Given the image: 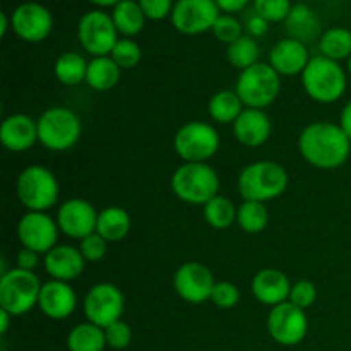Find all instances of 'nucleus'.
I'll return each mask as SVG.
<instances>
[{
  "instance_id": "nucleus-35",
  "label": "nucleus",
  "mask_w": 351,
  "mask_h": 351,
  "mask_svg": "<svg viewBox=\"0 0 351 351\" xmlns=\"http://www.w3.org/2000/svg\"><path fill=\"white\" fill-rule=\"evenodd\" d=\"M110 57L115 60V64L122 71H129V69L139 65L141 58H143V51H141V47L132 38H120L117 41L115 48L112 50V53H110Z\"/></svg>"
},
{
  "instance_id": "nucleus-19",
  "label": "nucleus",
  "mask_w": 351,
  "mask_h": 351,
  "mask_svg": "<svg viewBox=\"0 0 351 351\" xmlns=\"http://www.w3.org/2000/svg\"><path fill=\"white\" fill-rule=\"evenodd\" d=\"M291 285L293 283L288 280L283 271L276 269V267H266V269L257 271L256 276L252 278L250 290L259 304L273 308L288 302Z\"/></svg>"
},
{
  "instance_id": "nucleus-44",
  "label": "nucleus",
  "mask_w": 351,
  "mask_h": 351,
  "mask_svg": "<svg viewBox=\"0 0 351 351\" xmlns=\"http://www.w3.org/2000/svg\"><path fill=\"white\" fill-rule=\"evenodd\" d=\"M40 256L41 254H38L36 250H31V249H26V247H23V249L17 252L16 267H19V269H24V271H33L34 273V269L40 266Z\"/></svg>"
},
{
  "instance_id": "nucleus-10",
  "label": "nucleus",
  "mask_w": 351,
  "mask_h": 351,
  "mask_svg": "<svg viewBox=\"0 0 351 351\" xmlns=\"http://www.w3.org/2000/svg\"><path fill=\"white\" fill-rule=\"evenodd\" d=\"M77 40L82 50L93 57H106L112 53L120 40L112 14L103 9L86 12L77 23Z\"/></svg>"
},
{
  "instance_id": "nucleus-40",
  "label": "nucleus",
  "mask_w": 351,
  "mask_h": 351,
  "mask_svg": "<svg viewBox=\"0 0 351 351\" xmlns=\"http://www.w3.org/2000/svg\"><path fill=\"white\" fill-rule=\"evenodd\" d=\"M108 243L110 242H106L101 235L95 232L79 242V250H81L86 263H99L108 254Z\"/></svg>"
},
{
  "instance_id": "nucleus-33",
  "label": "nucleus",
  "mask_w": 351,
  "mask_h": 351,
  "mask_svg": "<svg viewBox=\"0 0 351 351\" xmlns=\"http://www.w3.org/2000/svg\"><path fill=\"white\" fill-rule=\"evenodd\" d=\"M269 223V211L264 202L242 201L237 211V225L249 235H256L266 230Z\"/></svg>"
},
{
  "instance_id": "nucleus-47",
  "label": "nucleus",
  "mask_w": 351,
  "mask_h": 351,
  "mask_svg": "<svg viewBox=\"0 0 351 351\" xmlns=\"http://www.w3.org/2000/svg\"><path fill=\"white\" fill-rule=\"evenodd\" d=\"M10 317H12V315H10L9 312H5L0 308V335H5V332L9 331Z\"/></svg>"
},
{
  "instance_id": "nucleus-12",
  "label": "nucleus",
  "mask_w": 351,
  "mask_h": 351,
  "mask_svg": "<svg viewBox=\"0 0 351 351\" xmlns=\"http://www.w3.org/2000/svg\"><path fill=\"white\" fill-rule=\"evenodd\" d=\"M219 16L221 10L215 0H177L170 21L178 33L197 36L211 31Z\"/></svg>"
},
{
  "instance_id": "nucleus-9",
  "label": "nucleus",
  "mask_w": 351,
  "mask_h": 351,
  "mask_svg": "<svg viewBox=\"0 0 351 351\" xmlns=\"http://www.w3.org/2000/svg\"><path fill=\"white\" fill-rule=\"evenodd\" d=\"M221 139L215 125L202 120L187 122L173 137V149L185 163H208L219 151Z\"/></svg>"
},
{
  "instance_id": "nucleus-26",
  "label": "nucleus",
  "mask_w": 351,
  "mask_h": 351,
  "mask_svg": "<svg viewBox=\"0 0 351 351\" xmlns=\"http://www.w3.org/2000/svg\"><path fill=\"white\" fill-rule=\"evenodd\" d=\"M243 110H245V105L237 95L235 89H221V91L215 93L208 103L209 117L213 122L219 123V125H228V123L233 125Z\"/></svg>"
},
{
  "instance_id": "nucleus-3",
  "label": "nucleus",
  "mask_w": 351,
  "mask_h": 351,
  "mask_svg": "<svg viewBox=\"0 0 351 351\" xmlns=\"http://www.w3.org/2000/svg\"><path fill=\"white\" fill-rule=\"evenodd\" d=\"M302 86L311 99L322 105H331L339 101L345 95L348 75L339 62L319 53L311 58L302 72Z\"/></svg>"
},
{
  "instance_id": "nucleus-49",
  "label": "nucleus",
  "mask_w": 351,
  "mask_h": 351,
  "mask_svg": "<svg viewBox=\"0 0 351 351\" xmlns=\"http://www.w3.org/2000/svg\"><path fill=\"white\" fill-rule=\"evenodd\" d=\"M0 24H2V26H0V36H5L7 29H9V24H12L10 23V17L7 16L5 12L0 14Z\"/></svg>"
},
{
  "instance_id": "nucleus-37",
  "label": "nucleus",
  "mask_w": 351,
  "mask_h": 351,
  "mask_svg": "<svg viewBox=\"0 0 351 351\" xmlns=\"http://www.w3.org/2000/svg\"><path fill=\"white\" fill-rule=\"evenodd\" d=\"M211 33L215 34L216 40L221 41V43L232 45L233 41H237L240 36H243L245 31H243V24L240 23L233 14H221V16L216 19Z\"/></svg>"
},
{
  "instance_id": "nucleus-22",
  "label": "nucleus",
  "mask_w": 351,
  "mask_h": 351,
  "mask_svg": "<svg viewBox=\"0 0 351 351\" xmlns=\"http://www.w3.org/2000/svg\"><path fill=\"white\" fill-rule=\"evenodd\" d=\"M307 45L293 38H283L269 51V65L280 75H302L311 62Z\"/></svg>"
},
{
  "instance_id": "nucleus-1",
  "label": "nucleus",
  "mask_w": 351,
  "mask_h": 351,
  "mask_svg": "<svg viewBox=\"0 0 351 351\" xmlns=\"http://www.w3.org/2000/svg\"><path fill=\"white\" fill-rule=\"evenodd\" d=\"M298 151L311 167L319 170H338L348 161L351 139L339 123H308L298 136Z\"/></svg>"
},
{
  "instance_id": "nucleus-38",
  "label": "nucleus",
  "mask_w": 351,
  "mask_h": 351,
  "mask_svg": "<svg viewBox=\"0 0 351 351\" xmlns=\"http://www.w3.org/2000/svg\"><path fill=\"white\" fill-rule=\"evenodd\" d=\"M209 302H211L215 307L223 308V311H228V308L237 307L240 302L239 287L230 283V281H216Z\"/></svg>"
},
{
  "instance_id": "nucleus-21",
  "label": "nucleus",
  "mask_w": 351,
  "mask_h": 351,
  "mask_svg": "<svg viewBox=\"0 0 351 351\" xmlns=\"http://www.w3.org/2000/svg\"><path fill=\"white\" fill-rule=\"evenodd\" d=\"M273 134V122L264 110L245 108L233 123V136L242 146L261 147Z\"/></svg>"
},
{
  "instance_id": "nucleus-41",
  "label": "nucleus",
  "mask_w": 351,
  "mask_h": 351,
  "mask_svg": "<svg viewBox=\"0 0 351 351\" xmlns=\"http://www.w3.org/2000/svg\"><path fill=\"white\" fill-rule=\"evenodd\" d=\"M106 345L113 350H125L132 341V329L127 322L117 321L105 329Z\"/></svg>"
},
{
  "instance_id": "nucleus-43",
  "label": "nucleus",
  "mask_w": 351,
  "mask_h": 351,
  "mask_svg": "<svg viewBox=\"0 0 351 351\" xmlns=\"http://www.w3.org/2000/svg\"><path fill=\"white\" fill-rule=\"evenodd\" d=\"M243 31H245V34H249L252 38H263L269 31V23L252 10L247 16L245 23H243Z\"/></svg>"
},
{
  "instance_id": "nucleus-24",
  "label": "nucleus",
  "mask_w": 351,
  "mask_h": 351,
  "mask_svg": "<svg viewBox=\"0 0 351 351\" xmlns=\"http://www.w3.org/2000/svg\"><path fill=\"white\" fill-rule=\"evenodd\" d=\"M283 24L288 38H293L302 43L314 41L315 38H321L322 34L321 19L307 3H295Z\"/></svg>"
},
{
  "instance_id": "nucleus-8",
  "label": "nucleus",
  "mask_w": 351,
  "mask_h": 351,
  "mask_svg": "<svg viewBox=\"0 0 351 351\" xmlns=\"http://www.w3.org/2000/svg\"><path fill=\"white\" fill-rule=\"evenodd\" d=\"M43 285L33 271L12 267L0 276V308L12 317L27 314L38 307V298Z\"/></svg>"
},
{
  "instance_id": "nucleus-17",
  "label": "nucleus",
  "mask_w": 351,
  "mask_h": 351,
  "mask_svg": "<svg viewBox=\"0 0 351 351\" xmlns=\"http://www.w3.org/2000/svg\"><path fill=\"white\" fill-rule=\"evenodd\" d=\"M55 219H57L58 230L65 237L81 242L82 239L96 232L98 213L93 208L91 202L75 197L60 204Z\"/></svg>"
},
{
  "instance_id": "nucleus-23",
  "label": "nucleus",
  "mask_w": 351,
  "mask_h": 351,
  "mask_svg": "<svg viewBox=\"0 0 351 351\" xmlns=\"http://www.w3.org/2000/svg\"><path fill=\"white\" fill-rule=\"evenodd\" d=\"M0 141L12 153H24L38 143V122L24 113H14L0 125Z\"/></svg>"
},
{
  "instance_id": "nucleus-6",
  "label": "nucleus",
  "mask_w": 351,
  "mask_h": 351,
  "mask_svg": "<svg viewBox=\"0 0 351 351\" xmlns=\"http://www.w3.org/2000/svg\"><path fill=\"white\" fill-rule=\"evenodd\" d=\"M245 108L264 110L276 101L281 91V75L269 65V62H259L239 74L235 84Z\"/></svg>"
},
{
  "instance_id": "nucleus-18",
  "label": "nucleus",
  "mask_w": 351,
  "mask_h": 351,
  "mask_svg": "<svg viewBox=\"0 0 351 351\" xmlns=\"http://www.w3.org/2000/svg\"><path fill=\"white\" fill-rule=\"evenodd\" d=\"M38 308L51 321H64L77 308V295L71 283L50 280L41 287Z\"/></svg>"
},
{
  "instance_id": "nucleus-36",
  "label": "nucleus",
  "mask_w": 351,
  "mask_h": 351,
  "mask_svg": "<svg viewBox=\"0 0 351 351\" xmlns=\"http://www.w3.org/2000/svg\"><path fill=\"white\" fill-rule=\"evenodd\" d=\"M293 3L290 0H254L252 10L267 23H285Z\"/></svg>"
},
{
  "instance_id": "nucleus-2",
  "label": "nucleus",
  "mask_w": 351,
  "mask_h": 351,
  "mask_svg": "<svg viewBox=\"0 0 351 351\" xmlns=\"http://www.w3.org/2000/svg\"><path fill=\"white\" fill-rule=\"evenodd\" d=\"M288 184L287 168L269 160L254 161L239 175V192L243 201H274L287 192Z\"/></svg>"
},
{
  "instance_id": "nucleus-5",
  "label": "nucleus",
  "mask_w": 351,
  "mask_h": 351,
  "mask_svg": "<svg viewBox=\"0 0 351 351\" xmlns=\"http://www.w3.org/2000/svg\"><path fill=\"white\" fill-rule=\"evenodd\" d=\"M38 122V143L48 151L62 153L79 143L82 122L77 113L65 106H51L41 113Z\"/></svg>"
},
{
  "instance_id": "nucleus-4",
  "label": "nucleus",
  "mask_w": 351,
  "mask_h": 351,
  "mask_svg": "<svg viewBox=\"0 0 351 351\" xmlns=\"http://www.w3.org/2000/svg\"><path fill=\"white\" fill-rule=\"evenodd\" d=\"M171 192L185 204L204 206L219 194V177L208 163H184L171 175Z\"/></svg>"
},
{
  "instance_id": "nucleus-48",
  "label": "nucleus",
  "mask_w": 351,
  "mask_h": 351,
  "mask_svg": "<svg viewBox=\"0 0 351 351\" xmlns=\"http://www.w3.org/2000/svg\"><path fill=\"white\" fill-rule=\"evenodd\" d=\"M89 3H93V5H96L98 9H108V7H115L117 3H120L122 0H88Z\"/></svg>"
},
{
  "instance_id": "nucleus-27",
  "label": "nucleus",
  "mask_w": 351,
  "mask_h": 351,
  "mask_svg": "<svg viewBox=\"0 0 351 351\" xmlns=\"http://www.w3.org/2000/svg\"><path fill=\"white\" fill-rule=\"evenodd\" d=\"M112 19L122 38H134L144 29L146 16L137 0H122L112 9Z\"/></svg>"
},
{
  "instance_id": "nucleus-14",
  "label": "nucleus",
  "mask_w": 351,
  "mask_h": 351,
  "mask_svg": "<svg viewBox=\"0 0 351 351\" xmlns=\"http://www.w3.org/2000/svg\"><path fill=\"white\" fill-rule=\"evenodd\" d=\"M14 34L26 43L45 41L53 31V16L40 2H24L10 14Z\"/></svg>"
},
{
  "instance_id": "nucleus-30",
  "label": "nucleus",
  "mask_w": 351,
  "mask_h": 351,
  "mask_svg": "<svg viewBox=\"0 0 351 351\" xmlns=\"http://www.w3.org/2000/svg\"><path fill=\"white\" fill-rule=\"evenodd\" d=\"M319 51L331 60H348L351 57V31L343 26L326 29L319 38Z\"/></svg>"
},
{
  "instance_id": "nucleus-28",
  "label": "nucleus",
  "mask_w": 351,
  "mask_h": 351,
  "mask_svg": "<svg viewBox=\"0 0 351 351\" xmlns=\"http://www.w3.org/2000/svg\"><path fill=\"white\" fill-rule=\"evenodd\" d=\"M120 75H122V69L115 64L110 55L93 57L88 65L86 84L95 91H110L119 84Z\"/></svg>"
},
{
  "instance_id": "nucleus-42",
  "label": "nucleus",
  "mask_w": 351,
  "mask_h": 351,
  "mask_svg": "<svg viewBox=\"0 0 351 351\" xmlns=\"http://www.w3.org/2000/svg\"><path fill=\"white\" fill-rule=\"evenodd\" d=\"M147 21H163L173 12V0H137Z\"/></svg>"
},
{
  "instance_id": "nucleus-39",
  "label": "nucleus",
  "mask_w": 351,
  "mask_h": 351,
  "mask_svg": "<svg viewBox=\"0 0 351 351\" xmlns=\"http://www.w3.org/2000/svg\"><path fill=\"white\" fill-rule=\"evenodd\" d=\"M315 300H317V288L311 280H298L297 283L291 285L290 298H288L290 304L297 305L302 311H307L315 304Z\"/></svg>"
},
{
  "instance_id": "nucleus-20",
  "label": "nucleus",
  "mask_w": 351,
  "mask_h": 351,
  "mask_svg": "<svg viewBox=\"0 0 351 351\" xmlns=\"http://www.w3.org/2000/svg\"><path fill=\"white\" fill-rule=\"evenodd\" d=\"M43 267L51 280L71 283L84 273L86 259L79 247L55 245L50 252L45 254Z\"/></svg>"
},
{
  "instance_id": "nucleus-46",
  "label": "nucleus",
  "mask_w": 351,
  "mask_h": 351,
  "mask_svg": "<svg viewBox=\"0 0 351 351\" xmlns=\"http://www.w3.org/2000/svg\"><path fill=\"white\" fill-rule=\"evenodd\" d=\"M339 125H341V129L345 130L346 136L351 139V99L346 101L341 113H339Z\"/></svg>"
},
{
  "instance_id": "nucleus-50",
  "label": "nucleus",
  "mask_w": 351,
  "mask_h": 351,
  "mask_svg": "<svg viewBox=\"0 0 351 351\" xmlns=\"http://www.w3.org/2000/svg\"><path fill=\"white\" fill-rule=\"evenodd\" d=\"M346 69H348V74H350V77H351V57L348 58V65H346Z\"/></svg>"
},
{
  "instance_id": "nucleus-31",
  "label": "nucleus",
  "mask_w": 351,
  "mask_h": 351,
  "mask_svg": "<svg viewBox=\"0 0 351 351\" xmlns=\"http://www.w3.org/2000/svg\"><path fill=\"white\" fill-rule=\"evenodd\" d=\"M89 62L75 51H65L55 60L53 72L55 77L64 86H77L86 82Z\"/></svg>"
},
{
  "instance_id": "nucleus-45",
  "label": "nucleus",
  "mask_w": 351,
  "mask_h": 351,
  "mask_svg": "<svg viewBox=\"0 0 351 351\" xmlns=\"http://www.w3.org/2000/svg\"><path fill=\"white\" fill-rule=\"evenodd\" d=\"M215 2L223 14H237L242 12L250 0H215Z\"/></svg>"
},
{
  "instance_id": "nucleus-15",
  "label": "nucleus",
  "mask_w": 351,
  "mask_h": 351,
  "mask_svg": "<svg viewBox=\"0 0 351 351\" xmlns=\"http://www.w3.org/2000/svg\"><path fill=\"white\" fill-rule=\"evenodd\" d=\"M216 281L211 269L201 263H185L175 271L173 290L184 302L201 305L211 298Z\"/></svg>"
},
{
  "instance_id": "nucleus-32",
  "label": "nucleus",
  "mask_w": 351,
  "mask_h": 351,
  "mask_svg": "<svg viewBox=\"0 0 351 351\" xmlns=\"http://www.w3.org/2000/svg\"><path fill=\"white\" fill-rule=\"evenodd\" d=\"M237 208L232 202V199L218 194L211 201L202 206V216L204 221L215 230H226L237 223Z\"/></svg>"
},
{
  "instance_id": "nucleus-16",
  "label": "nucleus",
  "mask_w": 351,
  "mask_h": 351,
  "mask_svg": "<svg viewBox=\"0 0 351 351\" xmlns=\"http://www.w3.org/2000/svg\"><path fill=\"white\" fill-rule=\"evenodd\" d=\"M57 219L47 213L27 211L17 223V239L26 249L36 250L38 254H47L57 245L58 240Z\"/></svg>"
},
{
  "instance_id": "nucleus-13",
  "label": "nucleus",
  "mask_w": 351,
  "mask_h": 351,
  "mask_svg": "<svg viewBox=\"0 0 351 351\" xmlns=\"http://www.w3.org/2000/svg\"><path fill=\"white\" fill-rule=\"evenodd\" d=\"M271 338L283 346H297L305 339L308 331V319L305 311L297 305L285 302L269 311L266 321Z\"/></svg>"
},
{
  "instance_id": "nucleus-34",
  "label": "nucleus",
  "mask_w": 351,
  "mask_h": 351,
  "mask_svg": "<svg viewBox=\"0 0 351 351\" xmlns=\"http://www.w3.org/2000/svg\"><path fill=\"white\" fill-rule=\"evenodd\" d=\"M259 45H257L256 38L249 36V34L240 36L226 48V58H228L230 65L239 69L240 72L259 64Z\"/></svg>"
},
{
  "instance_id": "nucleus-7",
  "label": "nucleus",
  "mask_w": 351,
  "mask_h": 351,
  "mask_svg": "<svg viewBox=\"0 0 351 351\" xmlns=\"http://www.w3.org/2000/svg\"><path fill=\"white\" fill-rule=\"evenodd\" d=\"M16 194L27 211L47 213L57 204L60 189L57 177L48 168L31 165L17 177Z\"/></svg>"
},
{
  "instance_id": "nucleus-11",
  "label": "nucleus",
  "mask_w": 351,
  "mask_h": 351,
  "mask_svg": "<svg viewBox=\"0 0 351 351\" xmlns=\"http://www.w3.org/2000/svg\"><path fill=\"white\" fill-rule=\"evenodd\" d=\"M84 315L88 322L106 329L113 322L122 321L125 311V297L113 283H98L89 288L84 297Z\"/></svg>"
},
{
  "instance_id": "nucleus-29",
  "label": "nucleus",
  "mask_w": 351,
  "mask_h": 351,
  "mask_svg": "<svg viewBox=\"0 0 351 351\" xmlns=\"http://www.w3.org/2000/svg\"><path fill=\"white\" fill-rule=\"evenodd\" d=\"M106 346L105 329L93 322L74 326L67 336L69 351H103Z\"/></svg>"
},
{
  "instance_id": "nucleus-25",
  "label": "nucleus",
  "mask_w": 351,
  "mask_h": 351,
  "mask_svg": "<svg viewBox=\"0 0 351 351\" xmlns=\"http://www.w3.org/2000/svg\"><path fill=\"white\" fill-rule=\"evenodd\" d=\"M130 221L129 213L119 206H110L103 211L98 213V223H96V233L101 235L106 242H120L125 239L130 232Z\"/></svg>"
}]
</instances>
